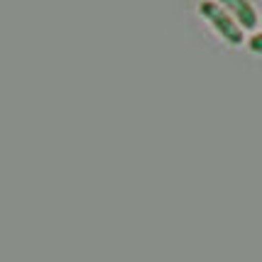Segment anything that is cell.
<instances>
[{
  "label": "cell",
  "instance_id": "6da1fadb",
  "mask_svg": "<svg viewBox=\"0 0 262 262\" xmlns=\"http://www.w3.org/2000/svg\"><path fill=\"white\" fill-rule=\"evenodd\" d=\"M171 15L189 45L255 74L262 54V0H171Z\"/></svg>",
  "mask_w": 262,
  "mask_h": 262
}]
</instances>
